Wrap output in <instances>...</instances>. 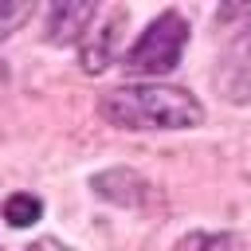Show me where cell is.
<instances>
[{
    "instance_id": "1",
    "label": "cell",
    "mask_w": 251,
    "mask_h": 251,
    "mask_svg": "<svg viewBox=\"0 0 251 251\" xmlns=\"http://www.w3.org/2000/svg\"><path fill=\"white\" fill-rule=\"evenodd\" d=\"M98 114L118 129H196L204 106L184 86L165 82H126L98 98Z\"/></svg>"
},
{
    "instance_id": "2",
    "label": "cell",
    "mask_w": 251,
    "mask_h": 251,
    "mask_svg": "<svg viewBox=\"0 0 251 251\" xmlns=\"http://www.w3.org/2000/svg\"><path fill=\"white\" fill-rule=\"evenodd\" d=\"M184 43H188V20L169 8L157 20H149V27L137 35V43L122 55V67L129 75H145V78L169 75L173 67H180Z\"/></svg>"
},
{
    "instance_id": "3",
    "label": "cell",
    "mask_w": 251,
    "mask_h": 251,
    "mask_svg": "<svg viewBox=\"0 0 251 251\" xmlns=\"http://www.w3.org/2000/svg\"><path fill=\"white\" fill-rule=\"evenodd\" d=\"M216 94L231 106H251V24H243L216 59Z\"/></svg>"
},
{
    "instance_id": "4",
    "label": "cell",
    "mask_w": 251,
    "mask_h": 251,
    "mask_svg": "<svg viewBox=\"0 0 251 251\" xmlns=\"http://www.w3.org/2000/svg\"><path fill=\"white\" fill-rule=\"evenodd\" d=\"M126 20H129L126 8H110L106 20L86 31V39L78 43V67H82L86 75H102V71L118 59V43H122Z\"/></svg>"
},
{
    "instance_id": "5",
    "label": "cell",
    "mask_w": 251,
    "mask_h": 251,
    "mask_svg": "<svg viewBox=\"0 0 251 251\" xmlns=\"http://www.w3.org/2000/svg\"><path fill=\"white\" fill-rule=\"evenodd\" d=\"M98 16V4L94 0H55L47 8V27H43V39L51 47H67V43H82L90 24Z\"/></svg>"
},
{
    "instance_id": "6",
    "label": "cell",
    "mask_w": 251,
    "mask_h": 251,
    "mask_svg": "<svg viewBox=\"0 0 251 251\" xmlns=\"http://www.w3.org/2000/svg\"><path fill=\"white\" fill-rule=\"evenodd\" d=\"M90 188L98 200L106 204H118V208H141L149 200V180L126 165H114V169H102L90 176Z\"/></svg>"
},
{
    "instance_id": "7",
    "label": "cell",
    "mask_w": 251,
    "mask_h": 251,
    "mask_svg": "<svg viewBox=\"0 0 251 251\" xmlns=\"http://www.w3.org/2000/svg\"><path fill=\"white\" fill-rule=\"evenodd\" d=\"M176 251H243V235H235V231H192L176 243Z\"/></svg>"
},
{
    "instance_id": "8",
    "label": "cell",
    "mask_w": 251,
    "mask_h": 251,
    "mask_svg": "<svg viewBox=\"0 0 251 251\" xmlns=\"http://www.w3.org/2000/svg\"><path fill=\"white\" fill-rule=\"evenodd\" d=\"M39 216H43V200L31 196V192H12V196L4 200V220H8L12 227H31Z\"/></svg>"
},
{
    "instance_id": "9",
    "label": "cell",
    "mask_w": 251,
    "mask_h": 251,
    "mask_svg": "<svg viewBox=\"0 0 251 251\" xmlns=\"http://www.w3.org/2000/svg\"><path fill=\"white\" fill-rule=\"evenodd\" d=\"M31 16H35V4L31 0H0V43L8 35H16Z\"/></svg>"
},
{
    "instance_id": "10",
    "label": "cell",
    "mask_w": 251,
    "mask_h": 251,
    "mask_svg": "<svg viewBox=\"0 0 251 251\" xmlns=\"http://www.w3.org/2000/svg\"><path fill=\"white\" fill-rule=\"evenodd\" d=\"M24 251H71L67 243H59V239H51V235H43V239H31Z\"/></svg>"
}]
</instances>
